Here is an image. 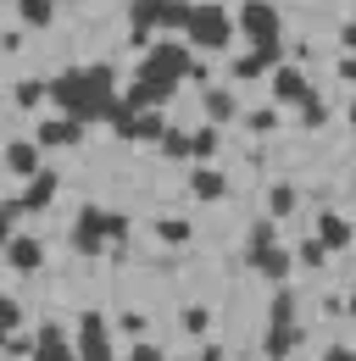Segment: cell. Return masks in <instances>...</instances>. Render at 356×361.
I'll use <instances>...</instances> for the list:
<instances>
[{
  "instance_id": "obj_1",
  "label": "cell",
  "mask_w": 356,
  "mask_h": 361,
  "mask_svg": "<svg viewBox=\"0 0 356 361\" xmlns=\"http://www.w3.org/2000/svg\"><path fill=\"white\" fill-rule=\"evenodd\" d=\"M50 100L61 106V117L73 123H112L117 111V90H112V67H73L50 78Z\"/></svg>"
},
{
  "instance_id": "obj_2",
  "label": "cell",
  "mask_w": 356,
  "mask_h": 361,
  "mask_svg": "<svg viewBox=\"0 0 356 361\" xmlns=\"http://www.w3.org/2000/svg\"><path fill=\"white\" fill-rule=\"evenodd\" d=\"M184 78H195V56L184 45H150L145 61H139V84H156V90L173 94Z\"/></svg>"
},
{
  "instance_id": "obj_3",
  "label": "cell",
  "mask_w": 356,
  "mask_h": 361,
  "mask_svg": "<svg viewBox=\"0 0 356 361\" xmlns=\"http://www.w3.org/2000/svg\"><path fill=\"white\" fill-rule=\"evenodd\" d=\"M123 233H129V217H112V212H100V206H84L78 223H73V250L100 256V245H106V239H123Z\"/></svg>"
},
{
  "instance_id": "obj_4",
  "label": "cell",
  "mask_w": 356,
  "mask_h": 361,
  "mask_svg": "<svg viewBox=\"0 0 356 361\" xmlns=\"http://www.w3.org/2000/svg\"><path fill=\"white\" fill-rule=\"evenodd\" d=\"M184 34H189V45H201V50H222L228 34H234V17L222 6H195V17H189Z\"/></svg>"
},
{
  "instance_id": "obj_5",
  "label": "cell",
  "mask_w": 356,
  "mask_h": 361,
  "mask_svg": "<svg viewBox=\"0 0 356 361\" xmlns=\"http://www.w3.org/2000/svg\"><path fill=\"white\" fill-rule=\"evenodd\" d=\"M239 28H245L256 45H278V6H267V0H245V6H239Z\"/></svg>"
},
{
  "instance_id": "obj_6",
  "label": "cell",
  "mask_w": 356,
  "mask_h": 361,
  "mask_svg": "<svg viewBox=\"0 0 356 361\" xmlns=\"http://www.w3.org/2000/svg\"><path fill=\"white\" fill-rule=\"evenodd\" d=\"M78 361H117V356H112V334H106V317H100V312H84V322H78Z\"/></svg>"
},
{
  "instance_id": "obj_7",
  "label": "cell",
  "mask_w": 356,
  "mask_h": 361,
  "mask_svg": "<svg viewBox=\"0 0 356 361\" xmlns=\"http://www.w3.org/2000/svg\"><path fill=\"white\" fill-rule=\"evenodd\" d=\"M273 100H278V106H307V100H317V94H312V84H307L301 67H284V61H278V67H273Z\"/></svg>"
},
{
  "instance_id": "obj_8",
  "label": "cell",
  "mask_w": 356,
  "mask_h": 361,
  "mask_svg": "<svg viewBox=\"0 0 356 361\" xmlns=\"http://www.w3.org/2000/svg\"><path fill=\"white\" fill-rule=\"evenodd\" d=\"M6 262H11L17 272H40V267H44V245H40V239H28V233H11Z\"/></svg>"
},
{
  "instance_id": "obj_9",
  "label": "cell",
  "mask_w": 356,
  "mask_h": 361,
  "mask_svg": "<svg viewBox=\"0 0 356 361\" xmlns=\"http://www.w3.org/2000/svg\"><path fill=\"white\" fill-rule=\"evenodd\" d=\"M156 17H162V0H134V6H129V39H134V50H145Z\"/></svg>"
},
{
  "instance_id": "obj_10",
  "label": "cell",
  "mask_w": 356,
  "mask_h": 361,
  "mask_svg": "<svg viewBox=\"0 0 356 361\" xmlns=\"http://www.w3.org/2000/svg\"><path fill=\"white\" fill-rule=\"evenodd\" d=\"M278 56H284V45H256L251 56H239V61H234V78H262V73L278 67Z\"/></svg>"
},
{
  "instance_id": "obj_11",
  "label": "cell",
  "mask_w": 356,
  "mask_h": 361,
  "mask_svg": "<svg viewBox=\"0 0 356 361\" xmlns=\"http://www.w3.org/2000/svg\"><path fill=\"white\" fill-rule=\"evenodd\" d=\"M123 139H162L167 134V123H162V111H134V117H123V123H112Z\"/></svg>"
},
{
  "instance_id": "obj_12",
  "label": "cell",
  "mask_w": 356,
  "mask_h": 361,
  "mask_svg": "<svg viewBox=\"0 0 356 361\" xmlns=\"http://www.w3.org/2000/svg\"><path fill=\"white\" fill-rule=\"evenodd\" d=\"M6 167H11L17 178H34V173H40V145H34V139L6 145Z\"/></svg>"
},
{
  "instance_id": "obj_13",
  "label": "cell",
  "mask_w": 356,
  "mask_h": 361,
  "mask_svg": "<svg viewBox=\"0 0 356 361\" xmlns=\"http://www.w3.org/2000/svg\"><path fill=\"white\" fill-rule=\"evenodd\" d=\"M84 139V123H73V117H50L40 134H34V145H78Z\"/></svg>"
},
{
  "instance_id": "obj_14",
  "label": "cell",
  "mask_w": 356,
  "mask_h": 361,
  "mask_svg": "<svg viewBox=\"0 0 356 361\" xmlns=\"http://www.w3.org/2000/svg\"><path fill=\"white\" fill-rule=\"evenodd\" d=\"M317 239H323L328 250H345V245L356 239V228L345 223V217H334V212H323V217H317Z\"/></svg>"
},
{
  "instance_id": "obj_15",
  "label": "cell",
  "mask_w": 356,
  "mask_h": 361,
  "mask_svg": "<svg viewBox=\"0 0 356 361\" xmlns=\"http://www.w3.org/2000/svg\"><path fill=\"white\" fill-rule=\"evenodd\" d=\"M251 267L262 272V278H273V283H284L290 278V256L278 245H267V250H251Z\"/></svg>"
},
{
  "instance_id": "obj_16",
  "label": "cell",
  "mask_w": 356,
  "mask_h": 361,
  "mask_svg": "<svg viewBox=\"0 0 356 361\" xmlns=\"http://www.w3.org/2000/svg\"><path fill=\"white\" fill-rule=\"evenodd\" d=\"M56 173H34V183H28V195H23V212H44L50 200H56Z\"/></svg>"
},
{
  "instance_id": "obj_17",
  "label": "cell",
  "mask_w": 356,
  "mask_h": 361,
  "mask_svg": "<svg viewBox=\"0 0 356 361\" xmlns=\"http://www.w3.org/2000/svg\"><path fill=\"white\" fill-rule=\"evenodd\" d=\"M40 361H78V350L61 339V328H56V322H44V334H40Z\"/></svg>"
},
{
  "instance_id": "obj_18",
  "label": "cell",
  "mask_w": 356,
  "mask_h": 361,
  "mask_svg": "<svg viewBox=\"0 0 356 361\" xmlns=\"http://www.w3.org/2000/svg\"><path fill=\"white\" fill-rule=\"evenodd\" d=\"M295 345H301V328H295V322H284V328H267V361H284Z\"/></svg>"
},
{
  "instance_id": "obj_19",
  "label": "cell",
  "mask_w": 356,
  "mask_h": 361,
  "mask_svg": "<svg viewBox=\"0 0 356 361\" xmlns=\"http://www.w3.org/2000/svg\"><path fill=\"white\" fill-rule=\"evenodd\" d=\"M189 17H195V6L189 0H162V17H156V28H189Z\"/></svg>"
},
{
  "instance_id": "obj_20",
  "label": "cell",
  "mask_w": 356,
  "mask_h": 361,
  "mask_svg": "<svg viewBox=\"0 0 356 361\" xmlns=\"http://www.w3.org/2000/svg\"><path fill=\"white\" fill-rule=\"evenodd\" d=\"M189 189H195L201 200H222V189H228V183H222V173H212V167H195Z\"/></svg>"
},
{
  "instance_id": "obj_21",
  "label": "cell",
  "mask_w": 356,
  "mask_h": 361,
  "mask_svg": "<svg viewBox=\"0 0 356 361\" xmlns=\"http://www.w3.org/2000/svg\"><path fill=\"white\" fill-rule=\"evenodd\" d=\"M218 123H206V128H195V134H189V156H201V161H212V156H218Z\"/></svg>"
},
{
  "instance_id": "obj_22",
  "label": "cell",
  "mask_w": 356,
  "mask_h": 361,
  "mask_svg": "<svg viewBox=\"0 0 356 361\" xmlns=\"http://www.w3.org/2000/svg\"><path fill=\"white\" fill-rule=\"evenodd\" d=\"M17 11H23V23H28V28H50V17H56V6H50V0H17Z\"/></svg>"
},
{
  "instance_id": "obj_23",
  "label": "cell",
  "mask_w": 356,
  "mask_h": 361,
  "mask_svg": "<svg viewBox=\"0 0 356 361\" xmlns=\"http://www.w3.org/2000/svg\"><path fill=\"white\" fill-rule=\"evenodd\" d=\"M284 322H295V295L290 289H278L273 295V312H267V328H284Z\"/></svg>"
},
{
  "instance_id": "obj_24",
  "label": "cell",
  "mask_w": 356,
  "mask_h": 361,
  "mask_svg": "<svg viewBox=\"0 0 356 361\" xmlns=\"http://www.w3.org/2000/svg\"><path fill=\"white\" fill-rule=\"evenodd\" d=\"M267 212H273V217H290V212H295V189H290V183H273V189H267Z\"/></svg>"
},
{
  "instance_id": "obj_25",
  "label": "cell",
  "mask_w": 356,
  "mask_h": 361,
  "mask_svg": "<svg viewBox=\"0 0 356 361\" xmlns=\"http://www.w3.org/2000/svg\"><path fill=\"white\" fill-rule=\"evenodd\" d=\"M234 111H239V106H234V94H222V90H206V117H212V123H228Z\"/></svg>"
},
{
  "instance_id": "obj_26",
  "label": "cell",
  "mask_w": 356,
  "mask_h": 361,
  "mask_svg": "<svg viewBox=\"0 0 356 361\" xmlns=\"http://www.w3.org/2000/svg\"><path fill=\"white\" fill-rule=\"evenodd\" d=\"M11 100H17V106H40V100H50V84H40V78H23V84L11 90Z\"/></svg>"
},
{
  "instance_id": "obj_27",
  "label": "cell",
  "mask_w": 356,
  "mask_h": 361,
  "mask_svg": "<svg viewBox=\"0 0 356 361\" xmlns=\"http://www.w3.org/2000/svg\"><path fill=\"white\" fill-rule=\"evenodd\" d=\"M295 256H301V267H323V262H328V245L312 233V239H301V250H295Z\"/></svg>"
},
{
  "instance_id": "obj_28",
  "label": "cell",
  "mask_w": 356,
  "mask_h": 361,
  "mask_svg": "<svg viewBox=\"0 0 356 361\" xmlns=\"http://www.w3.org/2000/svg\"><path fill=\"white\" fill-rule=\"evenodd\" d=\"M156 233H162L167 245H184V239H189V223H184V217H162V223H156Z\"/></svg>"
},
{
  "instance_id": "obj_29",
  "label": "cell",
  "mask_w": 356,
  "mask_h": 361,
  "mask_svg": "<svg viewBox=\"0 0 356 361\" xmlns=\"http://www.w3.org/2000/svg\"><path fill=\"white\" fill-rule=\"evenodd\" d=\"M17 212H23V200H6V206H0V250L11 245V223H17Z\"/></svg>"
},
{
  "instance_id": "obj_30",
  "label": "cell",
  "mask_w": 356,
  "mask_h": 361,
  "mask_svg": "<svg viewBox=\"0 0 356 361\" xmlns=\"http://www.w3.org/2000/svg\"><path fill=\"white\" fill-rule=\"evenodd\" d=\"M162 150H167L173 161H184V156H189V134H178V128H167V134H162Z\"/></svg>"
},
{
  "instance_id": "obj_31",
  "label": "cell",
  "mask_w": 356,
  "mask_h": 361,
  "mask_svg": "<svg viewBox=\"0 0 356 361\" xmlns=\"http://www.w3.org/2000/svg\"><path fill=\"white\" fill-rule=\"evenodd\" d=\"M17 322H23V306H17L11 295H0V334H11Z\"/></svg>"
},
{
  "instance_id": "obj_32",
  "label": "cell",
  "mask_w": 356,
  "mask_h": 361,
  "mask_svg": "<svg viewBox=\"0 0 356 361\" xmlns=\"http://www.w3.org/2000/svg\"><path fill=\"white\" fill-rule=\"evenodd\" d=\"M301 117H307V128H323V123H328V106H323V100H307Z\"/></svg>"
},
{
  "instance_id": "obj_33",
  "label": "cell",
  "mask_w": 356,
  "mask_h": 361,
  "mask_svg": "<svg viewBox=\"0 0 356 361\" xmlns=\"http://www.w3.org/2000/svg\"><path fill=\"white\" fill-rule=\"evenodd\" d=\"M206 322H212L206 306H189V312H184V328H189V334H206Z\"/></svg>"
},
{
  "instance_id": "obj_34",
  "label": "cell",
  "mask_w": 356,
  "mask_h": 361,
  "mask_svg": "<svg viewBox=\"0 0 356 361\" xmlns=\"http://www.w3.org/2000/svg\"><path fill=\"white\" fill-rule=\"evenodd\" d=\"M267 245H278V239H273V223H256L251 228V250H267Z\"/></svg>"
},
{
  "instance_id": "obj_35",
  "label": "cell",
  "mask_w": 356,
  "mask_h": 361,
  "mask_svg": "<svg viewBox=\"0 0 356 361\" xmlns=\"http://www.w3.org/2000/svg\"><path fill=\"white\" fill-rule=\"evenodd\" d=\"M245 123H251V128H256V134H273V128H278V117H273V111H251V117H245Z\"/></svg>"
},
{
  "instance_id": "obj_36",
  "label": "cell",
  "mask_w": 356,
  "mask_h": 361,
  "mask_svg": "<svg viewBox=\"0 0 356 361\" xmlns=\"http://www.w3.org/2000/svg\"><path fill=\"white\" fill-rule=\"evenodd\" d=\"M129 361H162V350H156V345H134Z\"/></svg>"
},
{
  "instance_id": "obj_37",
  "label": "cell",
  "mask_w": 356,
  "mask_h": 361,
  "mask_svg": "<svg viewBox=\"0 0 356 361\" xmlns=\"http://www.w3.org/2000/svg\"><path fill=\"white\" fill-rule=\"evenodd\" d=\"M323 361H356V350H345V345H328V356Z\"/></svg>"
},
{
  "instance_id": "obj_38",
  "label": "cell",
  "mask_w": 356,
  "mask_h": 361,
  "mask_svg": "<svg viewBox=\"0 0 356 361\" xmlns=\"http://www.w3.org/2000/svg\"><path fill=\"white\" fill-rule=\"evenodd\" d=\"M340 78H345V84H356V56H345V61H340Z\"/></svg>"
},
{
  "instance_id": "obj_39",
  "label": "cell",
  "mask_w": 356,
  "mask_h": 361,
  "mask_svg": "<svg viewBox=\"0 0 356 361\" xmlns=\"http://www.w3.org/2000/svg\"><path fill=\"white\" fill-rule=\"evenodd\" d=\"M340 45H345V50H356V23H345V28H340Z\"/></svg>"
},
{
  "instance_id": "obj_40",
  "label": "cell",
  "mask_w": 356,
  "mask_h": 361,
  "mask_svg": "<svg viewBox=\"0 0 356 361\" xmlns=\"http://www.w3.org/2000/svg\"><path fill=\"white\" fill-rule=\"evenodd\" d=\"M351 128H356V100H351Z\"/></svg>"
},
{
  "instance_id": "obj_41",
  "label": "cell",
  "mask_w": 356,
  "mask_h": 361,
  "mask_svg": "<svg viewBox=\"0 0 356 361\" xmlns=\"http://www.w3.org/2000/svg\"><path fill=\"white\" fill-rule=\"evenodd\" d=\"M351 317H356V295H351Z\"/></svg>"
}]
</instances>
